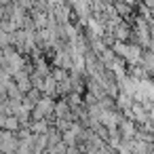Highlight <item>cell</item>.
<instances>
[{"mask_svg":"<svg viewBox=\"0 0 154 154\" xmlns=\"http://www.w3.org/2000/svg\"><path fill=\"white\" fill-rule=\"evenodd\" d=\"M0 148H2L7 154H15V150H17L15 137H13L11 133H5V135H2V143H0Z\"/></svg>","mask_w":154,"mask_h":154,"instance_id":"2","label":"cell"},{"mask_svg":"<svg viewBox=\"0 0 154 154\" xmlns=\"http://www.w3.org/2000/svg\"><path fill=\"white\" fill-rule=\"evenodd\" d=\"M53 108H55V99L53 97H47V95H42L40 99H38V103L32 108V118L34 120H42V118H51L53 116Z\"/></svg>","mask_w":154,"mask_h":154,"instance_id":"1","label":"cell"}]
</instances>
